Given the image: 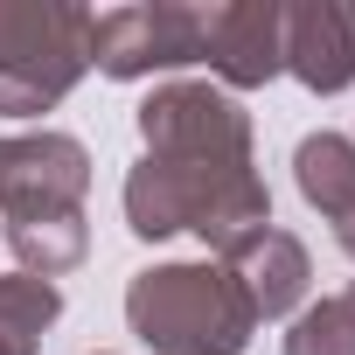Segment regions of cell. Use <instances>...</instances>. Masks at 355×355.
<instances>
[{"mask_svg": "<svg viewBox=\"0 0 355 355\" xmlns=\"http://www.w3.org/2000/svg\"><path fill=\"white\" fill-rule=\"evenodd\" d=\"M139 167L125 174V230L160 244L196 230L216 258L272 223V196L251 167V119L223 84H160L139 105Z\"/></svg>", "mask_w": 355, "mask_h": 355, "instance_id": "1", "label": "cell"}, {"mask_svg": "<svg viewBox=\"0 0 355 355\" xmlns=\"http://www.w3.org/2000/svg\"><path fill=\"white\" fill-rule=\"evenodd\" d=\"M125 320L153 355H244L251 348V300L223 258L153 265L125 286Z\"/></svg>", "mask_w": 355, "mask_h": 355, "instance_id": "2", "label": "cell"}, {"mask_svg": "<svg viewBox=\"0 0 355 355\" xmlns=\"http://www.w3.org/2000/svg\"><path fill=\"white\" fill-rule=\"evenodd\" d=\"M91 70V8L70 0H0V112L42 119Z\"/></svg>", "mask_w": 355, "mask_h": 355, "instance_id": "3", "label": "cell"}, {"mask_svg": "<svg viewBox=\"0 0 355 355\" xmlns=\"http://www.w3.org/2000/svg\"><path fill=\"white\" fill-rule=\"evenodd\" d=\"M202 63V8L182 0H132V8L91 15V70L132 84L153 70H182Z\"/></svg>", "mask_w": 355, "mask_h": 355, "instance_id": "4", "label": "cell"}, {"mask_svg": "<svg viewBox=\"0 0 355 355\" xmlns=\"http://www.w3.org/2000/svg\"><path fill=\"white\" fill-rule=\"evenodd\" d=\"M91 196V153L70 132L0 139V223L21 230L42 216H84Z\"/></svg>", "mask_w": 355, "mask_h": 355, "instance_id": "5", "label": "cell"}, {"mask_svg": "<svg viewBox=\"0 0 355 355\" xmlns=\"http://www.w3.org/2000/svg\"><path fill=\"white\" fill-rule=\"evenodd\" d=\"M279 0H216L202 8V63L223 77V91H258L286 70L279 42Z\"/></svg>", "mask_w": 355, "mask_h": 355, "instance_id": "6", "label": "cell"}, {"mask_svg": "<svg viewBox=\"0 0 355 355\" xmlns=\"http://www.w3.org/2000/svg\"><path fill=\"white\" fill-rule=\"evenodd\" d=\"M279 42H286V70L334 98L355 84V0H293L279 15Z\"/></svg>", "mask_w": 355, "mask_h": 355, "instance_id": "7", "label": "cell"}, {"mask_svg": "<svg viewBox=\"0 0 355 355\" xmlns=\"http://www.w3.org/2000/svg\"><path fill=\"white\" fill-rule=\"evenodd\" d=\"M223 265L237 272V286H244V300H251L258 320H286V313H300L306 279H313V272H306V244H300L293 230H279V223H265L258 237H244Z\"/></svg>", "mask_w": 355, "mask_h": 355, "instance_id": "8", "label": "cell"}, {"mask_svg": "<svg viewBox=\"0 0 355 355\" xmlns=\"http://www.w3.org/2000/svg\"><path fill=\"white\" fill-rule=\"evenodd\" d=\"M293 182L334 223V244L355 258V139L348 132H306L293 153Z\"/></svg>", "mask_w": 355, "mask_h": 355, "instance_id": "9", "label": "cell"}, {"mask_svg": "<svg viewBox=\"0 0 355 355\" xmlns=\"http://www.w3.org/2000/svg\"><path fill=\"white\" fill-rule=\"evenodd\" d=\"M63 313V293L49 279H0V355H42V334L56 327Z\"/></svg>", "mask_w": 355, "mask_h": 355, "instance_id": "10", "label": "cell"}, {"mask_svg": "<svg viewBox=\"0 0 355 355\" xmlns=\"http://www.w3.org/2000/svg\"><path fill=\"white\" fill-rule=\"evenodd\" d=\"M286 355H355V313L341 300L300 306L293 327H286Z\"/></svg>", "mask_w": 355, "mask_h": 355, "instance_id": "11", "label": "cell"}, {"mask_svg": "<svg viewBox=\"0 0 355 355\" xmlns=\"http://www.w3.org/2000/svg\"><path fill=\"white\" fill-rule=\"evenodd\" d=\"M341 306H348V313H355V286H348V293H341Z\"/></svg>", "mask_w": 355, "mask_h": 355, "instance_id": "12", "label": "cell"}]
</instances>
